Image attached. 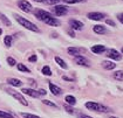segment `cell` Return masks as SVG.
<instances>
[{
	"label": "cell",
	"instance_id": "1",
	"mask_svg": "<svg viewBox=\"0 0 123 118\" xmlns=\"http://www.w3.org/2000/svg\"><path fill=\"white\" fill-rule=\"evenodd\" d=\"M33 13H34V17L38 19L39 21L46 24L48 26H52V27H59L61 26V21L56 19L55 17L52 15V13H49L45 9H41V8H37V9H33Z\"/></svg>",
	"mask_w": 123,
	"mask_h": 118
},
{
	"label": "cell",
	"instance_id": "2",
	"mask_svg": "<svg viewBox=\"0 0 123 118\" xmlns=\"http://www.w3.org/2000/svg\"><path fill=\"white\" fill-rule=\"evenodd\" d=\"M14 19L18 21V24H19L20 26H22L24 28L28 29L31 32H34V33H40V29H39L38 26H37L35 24L31 22V21L27 20V19H25L24 17H21L19 14H14Z\"/></svg>",
	"mask_w": 123,
	"mask_h": 118
},
{
	"label": "cell",
	"instance_id": "3",
	"mask_svg": "<svg viewBox=\"0 0 123 118\" xmlns=\"http://www.w3.org/2000/svg\"><path fill=\"white\" fill-rule=\"evenodd\" d=\"M2 89L6 91L8 95H11L13 98H15L20 104H22L24 106H27V105H28V102H27V100L24 97V95H22L21 92H19V91H17L13 87H6V85H5V87H2Z\"/></svg>",
	"mask_w": 123,
	"mask_h": 118
},
{
	"label": "cell",
	"instance_id": "4",
	"mask_svg": "<svg viewBox=\"0 0 123 118\" xmlns=\"http://www.w3.org/2000/svg\"><path fill=\"white\" fill-rule=\"evenodd\" d=\"M85 106L88 110H92V111L98 112V113H108V112L111 111L108 106H105V105L101 104V103H97V102H93V100L87 102V103L85 104Z\"/></svg>",
	"mask_w": 123,
	"mask_h": 118
},
{
	"label": "cell",
	"instance_id": "5",
	"mask_svg": "<svg viewBox=\"0 0 123 118\" xmlns=\"http://www.w3.org/2000/svg\"><path fill=\"white\" fill-rule=\"evenodd\" d=\"M52 12H53V14L56 15V17H63V15H66L67 13H68V7H67L66 5L56 4V5H54V7L52 8Z\"/></svg>",
	"mask_w": 123,
	"mask_h": 118
},
{
	"label": "cell",
	"instance_id": "6",
	"mask_svg": "<svg viewBox=\"0 0 123 118\" xmlns=\"http://www.w3.org/2000/svg\"><path fill=\"white\" fill-rule=\"evenodd\" d=\"M17 5H18V7H19L22 12H25V13H31V12H33V6H32V4L27 1V0H19L18 2H17Z\"/></svg>",
	"mask_w": 123,
	"mask_h": 118
},
{
	"label": "cell",
	"instance_id": "7",
	"mask_svg": "<svg viewBox=\"0 0 123 118\" xmlns=\"http://www.w3.org/2000/svg\"><path fill=\"white\" fill-rule=\"evenodd\" d=\"M105 53H107V57H109L110 60H113V61H120L121 59H122V54L120 53V52H117L116 49H107L105 50Z\"/></svg>",
	"mask_w": 123,
	"mask_h": 118
},
{
	"label": "cell",
	"instance_id": "8",
	"mask_svg": "<svg viewBox=\"0 0 123 118\" xmlns=\"http://www.w3.org/2000/svg\"><path fill=\"white\" fill-rule=\"evenodd\" d=\"M74 61H75V63L77 65H80V67H86V68H88V67H90V61L85 57L83 55H79V56H75L74 57Z\"/></svg>",
	"mask_w": 123,
	"mask_h": 118
},
{
	"label": "cell",
	"instance_id": "9",
	"mask_svg": "<svg viewBox=\"0 0 123 118\" xmlns=\"http://www.w3.org/2000/svg\"><path fill=\"white\" fill-rule=\"evenodd\" d=\"M69 26L72 29L74 30H82L83 29V22H81L80 20H76V19H70L69 20Z\"/></svg>",
	"mask_w": 123,
	"mask_h": 118
},
{
	"label": "cell",
	"instance_id": "10",
	"mask_svg": "<svg viewBox=\"0 0 123 118\" xmlns=\"http://www.w3.org/2000/svg\"><path fill=\"white\" fill-rule=\"evenodd\" d=\"M21 94H22V95H27L29 97H34V98L40 97L39 91L34 90V89H32V88H22V89H21Z\"/></svg>",
	"mask_w": 123,
	"mask_h": 118
},
{
	"label": "cell",
	"instance_id": "11",
	"mask_svg": "<svg viewBox=\"0 0 123 118\" xmlns=\"http://www.w3.org/2000/svg\"><path fill=\"white\" fill-rule=\"evenodd\" d=\"M87 18L89 20H94V21H101L104 19V14L100 12H89L87 14Z\"/></svg>",
	"mask_w": 123,
	"mask_h": 118
},
{
	"label": "cell",
	"instance_id": "12",
	"mask_svg": "<svg viewBox=\"0 0 123 118\" xmlns=\"http://www.w3.org/2000/svg\"><path fill=\"white\" fill-rule=\"evenodd\" d=\"M48 87H49V90H50V92L54 95V96H60V95H62V89L60 88V87H57V85H55V84H53L52 82H49L48 83Z\"/></svg>",
	"mask_w": 123,
	"mask_h": 118
},
{
	"label": "cell",
	"instance_id": "13",
	"mask_svg": "<svg viewBox=\"0 0 123 118\" xmlns=\"http://www.w3.org/2000/svg\"><path fill=\"white\" fill-rule=\"evenodd\" d=\"M7 84L10 87H13V88H18V87H22V82L20 81L19 78H13V77H10L7 78Z\"/></svg>",
	"mask_w": 123,
	"mask_h": 118
},
{
	"label": "cell",
	"instance_id": "14",
	"mask_svg": "<svg viewBox=\"0 0 123 118\" xmlns=\"http://www.w3.org/2000/svg\"><path fill=\"white\" fill-rule=\"evenodd\" d=\"M90 50H92L94 54L100 55V54H102V53H104V52L107 50V48H105L103 45H94L90 48Z\"/></svg>",
	"mask_w": 123,
	"mask_h": 118
},
{
	"label": "cell",
	"instance_id": "15",
	"mask_svg": "<svg viewBox=\"0 0 123 118\" xmlns=\"http://www.w3.org/2000/svg\"><path fill=\"white\" fill-rule=\"evenodd\" d=\"M102 67L105 70H113V69L116 68V63L114 62L113 60H110V61L105 60V61H102Z\"/></svg>",
	"mask_w": 123,
	"mask_h": 118
},
{
	"label": "cell",
	"instance_id": "16",
	"mask_svg": "<svg viewBox=\"0 0 123 118\" xmlns=\"http://www.w3.org/2000/svg\"><path fill=\"white\" fill-rule=\"evenodd\" d=\"M93 30H94V33H96V34H105L108 32L107 27L103 26V25H95L94 27H93Z\"/></svg>",
	"mask_w": 123,
	"mask_h": 118
},
{
	"label": "cell",
	"instance_id": "17",
	"mask_svg": "<svg viewBox=\"0 0 123 118\" xmlns=\"http://www.w3.org/2000/svg\"><path fill=\"white\" fill-rule=\"evenodd\" d=\"M67 52H68V54L72 55V56H79V55H81V49L80 48H77V47H68V49H67Z\"/></svg>",
	"mask_w": 123,
	"mask_h": 118
},
{
	"label": "cell",
	"instance_id": "18",
	"mask_svg": "<svg viewBox=\"0 0 123 118\" xmlns=\"http://www.w3.org/2000/svg\"><path fill=\"white\" fill-rule=\"evenodd\" d=\"M54 60H55V62L57 63L59 67H61L62 69H68V65H67V63L65 62V60H63V59H61L60 56H55V57H54Z\"/></svg>",
	"mask_w": 123,
	"mask_h": 118
},
{
	"label": "cell",
	"instance_id": "19",
	"mask_svg": "<svg viewBox=\"0 0 123 118\" xmlns=\"http://www.w3.org/2000/svg\"><path fill=\"white\" fill-rule=\"evenodd\" d=\"M0 20H1V22H2L5 26H7V27H11V26H12V22L10 21V19L7 18L5 14H2V13H0Z\"/></svg>",
	"mask_w": 123,
	"mask_h": 118
},
{
	"label": "cell",
	"instance_id": "20",
	"mask_svg": "<svg viewBox=\"0 0 123 118\" xmlns=\"http://www.w3.org/2000/svg\"><path fill=\"white\" fill-rule=\"evenodd\" d=\"M65 100H66L67 104H69V105H75L76 104V98L74 96H72V95H67L66 97H65Z\"/></svg>",
	"mask_w": 123,
	"mask_h": 118
},
{
	"label": "cell",
	"instance_id": "21",
	"mask_svg": "<svg viewBox=\"0 0 123 118\" xmlns=\"http://www.w3.org/2000/svg\"><path fill=\"white\" fill-rule=\"evenodd\" d=\"M113 77H114V80H116V81H123V70L114 71Z\"/></svg>",
	"mask_w": 123,
	"mask_h": 118
},
{
	"label": "cell",
	"instance_id": "22",
	"mask_svg": "<svg viewBox=\"0 0 123 118\" xmlns=\"http://www.w3.org/2000/svg\"><path fill=\"white\" fill-rule=\"evenodd\" d=\"M12 42H13V36L12 35H6L5 39H4V45L6 46L7 48H10L12 46Z\"/></svg>",
	"mask_w": 123,
	"mask_h": 118
},
{
	"label": "cell",
	"instance_id": "23",
	"mask_svg": "<svg viewBox=\"0 0 123 118\" xmlns=\"http://www.w3.org/2000/svg\"><path fill=\"white\" fill-rule=\"evenodd\" d=\"M41 73H42V75H45V76H52V74H53L49 65H45V67H42Z\"/></svg>",
	"mask_w": 123,
	"mask_h": 118
},
{
	"label": "cell",
	"instance_id": "24",
	"mask_svg": "<svg viewBox=\"0 0 123 118\" xmlns=\"http://www.w3.org/2000/svg\"><path fill=\"white\" fill-rule=\"evenodd\" d=\"M17 68H18V70L21 71V73H31V70H29L24 63H18L17 64Z\"/></svg>",
	"mask_w": 123,
	"mask_h": 118
},
{
	"label": "cell",
	"instance_id": "25",
	"mask_svg": "<svg viewBox=\"0 0 123 118\" xmlns=\"http://www.w3.org/2000/svg\"><path fill=\"white\" fill-rule=\"evenodd\" d=\"M0 118H15V116L10 113V112H6V111L0 110Z\"/></svg>",
	"mask_w": 123,
	"mask_h": 118
},
{
	"label": "cell",
	"instance_id": "26",
	"mask_svg": "<svg viewBox=\"0 0 123 118\" xmlns=\"http://www.w3.org/2000/svg\"><path fill=\"white\" fill-rule=\"evenodd\" d=\"M42 103L45 104V105H47V106H50V108H54V109H57V105L55 103H53V102H50V100H42Z\"/></svg>",
	"mask_w": 123,
	"mask_h": 118
},
{
	"label": "cell",
	"instance_id": "27",
	"mask_svg": "<svg viewBox=\"0 0 123 118\" xmlns=\"http://www.w3.org/2000/svg\"><path fill=\"white\" fill-rule=\"evenodd\" d=\"M21 117L22 118H41L37 116V115H33V113H27V112H21Z\"/></svg>",
	"mask_w": 123,
	"mask_h": 118
},
{
	"label": "cell",
	"instance_id": "28",
	"mask_svg": "<svg viewBox=\"0 0 123 118\" xmlns=\"http://www.w3.org/2000/svg\"><path fill=\"white\" fill-rule=\"evenodd\" d=\"M61 1H63L65 4H68V5H73V4L83 2V1H87V0H61Z\"/></svg>",
	"mask_w": 123,
	"mask_h": 118
},
{
	"label": "cell",
	"instance_id": "29",
	"mask_svg": "<svg viewBox=\"0 0 123 118\" xmlns=\"http://www.w3.org/2000/svg\"><path fill=\"white\" fill-rule=\"evenodd\" d=\"M7 63H8L10 67H14V65H17V61H15L13 57L8 56V57H7Z\"/></svg>",
	"mask_w": 123,
	"mask_h": 118
},
{
	"label": "cell",
	"instance_id": "30",
	"mask_svg": "<svg viewBox=\"0 0 123 118\" xmlns=\"http://www.w3.org/2000/svg\"><path fill=\"white\" fill-rule=\"evenodd\" d=\"M65 110H66L68 113H70V115H73L74 113V110H73V108H72V105H69V104H65Z\"/></svg>",
	"mask_w": 123,
	"mask_h": 118
},
{
	"label": "cell",
	"instance_id": "31",
	"mask_svg": "<svg viewBox=\"0 0 123 118\" xmlns=\"http://www.w3.org/2000/svg\"><path fill=\"white\" fill-rule=\"evenodd\" d=\"M28 61L29 62H37V61H38V56H37L35 54L31 55V56L28 57Z\"/></svg>",
	"mask_w": 123,
	"mask_h": 118
},
{
	"label": "cell",
	"instance_id": "32",
	"mask_svg": "<svg viewBox=\"0 0 123 118\" xmlns=\"http://www.w3.org/2000/svg\"><path fill=\"white\" fill-rule=\"evenodd\" d=\"M61 0H46V4H48V5H56Z\"/></svg>",
	"mask_w": 123,
	"mask_h": 118
},
{
	"label": "cell",
	"instance_id": "33",
	"mask_svg": "<svg viewBox=\"0 0 123 118\" xmlns=\"http://www.w3.org/2000/svg\"><path fill=\"white\" fill-rule=\"evenodd\" d=\"M105 22H107V25H109V26H113V27H115V26H116L115 21H114V20H111V19H108Z\"/></svg>",
	"mask_w": 123,
	"mask_h": 118
},
{
	"label": "cell",
	"instance_id": "34",
	"mask_svg": "<svg viewBox=\"0 0 123 118\" xmlns=\"http://www.w3.org/2000/svg\"><path fill=\"white\" fill-rule=\"evenodd\" d=\"M116 17H117V20H118V21H120V22L123 25V13H118Z\"/></svg>",
	"mask_w": 123,
	"mask_h": 118
},
{
	"label": "cell",
	"instance_id": "35",
	"mask_svg": "<svg viewBox=\"0 0 123 118\" xmlns=\"http://www.w3.org/2000/svg\"><path fill=\"white\" fill-rule=\"evenodd\" d=\"M67 32H68V34H69L72 37H75V32H74V29H72V28H70V29H68Z\"/></svg>",
	"mask_w": 123,
	"mask_h": 118
},
{
	"label": "cell",
	"instance_id": "36",
	"mask_svg": "<svg viewBox=\"0 0 123 118\" xmlns=\"http://www.w3.org/2000/svg\"><path fill=\"white\" fill-rule=\"evenodd\" d=\"M39 95H40V96H45V95H46V94H47V91L45 90V89H39Z\"/></svg>",
	"mask_w": 123,
	"mask_h": 118
},
{
	"label": "cell",
	"instance_id": "37",
	"mask_svg": "<svg viewBox=\"0 0 123 118\" xmlns=\"http://www.w3.org/2000/svg\"><path fill=\"white\" fill-rule=\"evenodd\" d=\"M77 118H93V117H90V116H88V115H79Z\"/></svg>",
	"mask_w": 123,
	"mask_h": 118
},
{
	"label": "cell",
	"instance_id": "38",
	"mask_svg": "<svg viewBox=\"0 0 123 118\" xmlns=\"http://www.w3.org/2000/svg\"><path fill=\"white\" fill-rule=\"evenodd\" d=\"M62 78H63L65 81H73V78H69V77H67V76H63Z\"/></svg>",
	"mask_w": 123,
	"mask_h": 118
},
{
	"label": "cell",
	"instance_id": "39",
	"mask_svg": "<svg viewBox=\"0 0 123 118\" xmlns=\"http://www.w3.org/2000/svg\"><path fill=\"white\" fill-rule=\"evenodd\" d=\"M33 1H35V2H45L46 4V0H33Z\"/></svg>",
	"mask_w": 123,
	"mask_h": 118
},
{
	"label": "cell",
	"instance_id": "40",
	"mask_svg": "<svg viewBox=\"0 0 123 118\" xmlns=\"http://www.w3.org/2000/svg\"><path fill=\"white\" fill-rule=\"evenodd\" d=\"M109 118H118V117H115V116H110Z\"/></svg>",
	"mask_w": 123,
	"mask_h": 118
},
{
	"label": "cell",
	"instance_id": "41",
	"mask_svg": "<svg viewBox=\"0 0 123 118\" xmlns=\"http://www.w3.org/2000/svg\"><path fill=\"white\" fill-rule=\"evenodd\" d=\"M1 34H2V29L0 28V35H1Z\"/></svg>",
	"mask_w": 123,
	"mask_h": 118
},
{
	"label": "cell",
	"instance_id": "42",
	"mask_svg": "<svg viewBox=\"0 0 123 118\" xmlns=\"http://www.w3.org/2000/svg\"><path fill=\"white\" fill-rule=\"evenodd\" d=\"M121 52H122V53H123V48H122V50H121Z\"/></svg>",
	"mask_w": 123,
	"mask_h": 118
}]
</instances>
